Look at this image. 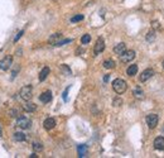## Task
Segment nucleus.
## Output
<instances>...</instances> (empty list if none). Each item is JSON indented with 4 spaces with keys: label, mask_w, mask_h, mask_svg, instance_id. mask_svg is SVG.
<instances>
[{
    "label": "nucleus",
    "mask_w": 164,
    "mask_h": 158,
    "mask_svg": "<svg viewBox=\"0 0 164 158\" xmlns=\"http://www.w3.org/2000/svg\"><path fill=\"white\" fill-rule=\"evenodd\" d=\"M112 89H114V91L116 94H124L126 91V89H128V85H126V82L123 80V79H116L112 81Z\"/></svg>",
    "instance_id": "nucleus-1"
},
{
    "label": "nucleus",
    "mask_w": 164,
    "mask_h": 158,
    "mask_svg": "<svg viewBox=\"0 0 164 158\" xmlns=\"http://www.w3.org/2000/svg\"><path fill=\"white\" fill-rule=\"evenodd\" d=\"M20 98L23 100H25V101H29V100L32 99L33 96V86L32 85H25V86H23V87L20 89Z\"/></svg>",
    "instance_id": "nucleus-2"
},
{
    "label": "nucleus",
    "mask_w": 164,
    "mask_h": 158,
    "mask_svg": "<svg viewBox=\"0 0 164 158\" xmlns=\"http://www.w3.org/2000/svg\"><path fill=\"white\" fill-rule=\"evenodd\" d=\"M17 125L22 129H29L32 127V120L27 116H19L17 122Z\"/></svg>",
    "instance_id": "nucleus-3"
},
{
    "label": "nucleus",
    "mask_w": 164,
    "mask_h": 158,
    "mask_svg": "<svg viewBox=\"0 0 164 158\" xmlns=\"http://www.w3.org/2000/svg\"><path fill=\"white\" fill-rule=\"evenodd\" d=\"M13 65V57L12 56H5L4 58L0 61V70L1 71H8Z\"/></svg>",
    "instance_id": "nucleus-4"
},
{
    "label": "nucleus",
    "mask_w": 164,
    "mask_h": 158,
    "mask_svg": "<svg viewBox=\"0 0 164 158\" xmlns=\"http://www.w3.org/2000/svg\"><path fill=\"white\" fill-rule=\"evenodd\" d=\"M158 122H159V116L157 115V114H149V115L147 116V124L150 129L155 128L158 125Z\"/></svg>",
    "instance_id": "nucleus-5"
},
{
    "label": "nucleus",
    "mask_w": 164,
    "mask_h": 158,
    "mask_svg": "<svg viewBox=\"0 0 164 158\" xmlns=\"http://www.w3.org/2000/svg\"><path fill=\"white\" fill-rule=\"evenodd\" d=\"M135 58V52L134 51H125L123 55H120V61L123 63H128V62L133 61Z\"/></svg>",
    "instance_id": "nucleus-6"
},
{
    "label": "nucleus",
    "mask_w": 164,
    "mask_h": 158,
    "mask_svg": "<svg viewBox=\"0 0 164 158\" xmlns=\"http://www.w3.org/2000/svg\"><path fill=\"white\" fill-rule=\"evenodd\" d=\"M105 50V41L104 38H98L96 41V44H95V48H93V53L95 55H100L101 52H104Z\"/></svg>",
    "instance_id": "nucleus-7"
},
{
    "label": "nucleus",
    "mask_w": 164,
    "mask_h": 158,
    "mask_svg": "<svg viewBox=\"0 0 164 158\" xmlns=\"http://www.w3.org/2000/svg\"><path fill=\"white\" fill-rule=\"evenodd\" d=\"M154 76V71L152 68H148L142 72V75H140V82H145V81H148L149 79H152Z\"/></svg>",
    "instance_id": "nucleus-8"
},
{
    "label": "nucleus",
    "mask_w": 164,
    "mask_h": 158,
    "mask_svg": "<svg viewBox=\"0 0 164 158\" xmlns=\"http://www.w3.org/2000/svg\"><path fill=\"white\" fill-rule=\"evenodd\" d=\"M154 148L158 151H163L164 149V138L163 137H157L155 139H154Z\"/></svg>",
    "instance_id": "nucleus-9"
},
{
    "label": "nucleus",
    "mask_w": 164,
    "mask_h": 158,
    "mask_svg": "<svg viewBox=\"0 0 164 158\" xmlns=\"http://www.w3.org/2000/svg\"><path fill=\"white\" fill-rule=\"evenodd\" d=\"M43 127H44V129H47V130L53 129L56 127V119L54 118H47L43 123Z\"/></svg>",
    "instance_id": "nucleus-10"
},
{
    "label": "nucleus",
    "mask_w": 164,
    "mask_h": 158,
    "mask_svg": "<svg viewBox=\"0 0 164 158\" xmlns=\"http://www.w3.org/2000/svg\"><path fill=\"white\" fill-rule=\"evenodd\" d=\"M39 100L42 103H44V104L49 103L51 100H52V92H51V91H44L42 95H39Z\"/></svg>",
    "instance_id": "nucleus-11"
},
{
    "label": "nucleus",
    "mask_w": 164,
    "mask_h": 158,
    "mask_svg": "<svg viewBox=\"0 0 164 158\" xmlns=\"http://www.w3.org/2000/svg\"><path fill=\"white\" fill-rule=\"evenodd\" d=\"M125 51H126V44H125V43H123V42L119 43V44H116L114 47V52H115L116 55H119V56L123 55Z\"/></svg>",
    "instance_id": "nucleus-12"
},
{
    "label": "nucleus",
    "mask_w": 164,
    "mask_h": 158,
    "mask_svg": "<svg viewBox=\"0 0 164 158\" xmlns=\"http://www.w3.org/2000/svg\"><path fill=\"white\" fill-rule=\"evenodd\" d=\"M14 141L15 142H24V141H27V135L22 132H17V133H14Z\"/></svg>",
    "instance_id": "nucleus-13"
},
{
    "label": "nucleus",
    "mask_w": 164,
    "mask_h": 158,
    "mask_svg": "<svg viewBox=\"0 0 164 158\" xmlns=\"http://www.w3.org/2000/svg\"><path fill=\"white\" fill-rule=\"evenodd\" d=\"M59 39H62V34H61V33H54V34H52L49 37V43L54 46Z\"/></svg>",
    "instance_id": "nucleus-14"
},
{
    "label": "nucleus",
    "mask_w": 164,
    "mask_h": 158,
    "mask_svg": "<svg viewBox=\"0 0 164 158\" xmlns=\"http://www.w3.org/2000/svg\"><path fill=\"white\" fill-rule=\"evenodd\" d=\"M23 108H24L25 111H28V113H33V111H35V110H37V105H35V104H33V103H29V101H28V103H25V105H24Z\"/></svg>",
    "instance_id": "nucleus-15"
},
{
    "label": "nucleus",
    "mask_w": 164,
    "mask_h": 158,
    "mask_svg": "<svg viewBox=\"0 0 164 158\" xmlns=\"http://www.w3.org/2000/svg\"><path fill=\"white\" fill-rule=\"evenodd\" d=\"M77 152H78V157H86L87 153V146L86 144H81L77 147Z\"/></svg>",
    "instance_id": "nucleus-16"
},
{
    "label": "nucleus",
    "mask_w": 164,
    "mask_h": 158,
    "mask_svg": "<svg viewBox=\"0 0 164 158\" xmlns=\"http://www.w3.org/2000/svg\"><path fill=\"white\" fill-rule=\"evenodd\" d=\"M138 72V66L137 65H130L128 67V70H126V74H128L129 76H135Z\"/></svg>",
    "instance_id": "nucleus-17"
},
{
    "label": "nucleus",
    "mask_w": 164,
    "mask_h": 158,
    "mask_svg": "<svg viewBox=\"0 0 164 158\" xmlns=\"http://www.w3.org/2000/svg\"><path fill=\"white\" fill-rule=\"evenodd\" d=\"M48 75H49V67H44L39 74V81H44L47 77H48Z\"/></svg>",
    "instance_id": "nucleus-18"
},
{
    "label": "nucleus",
    "mask_w": 164,
    "mask_h": 158,
    "mask_svg": "<svg viewBox=\"0 0 164 158\" xmlns=\"http://www.w3.org/2000/svg\"><path fill=\"white\" fill-rule=\"evenodd\" d=\"M134 96L137 99H143L144 98V91L140 87H137L134 90Z\"/></svg>",
    "instance_id": "nucleus-19"
},
{
    "label": "nucleus",
    "mask_w": 164,
    "mask_h": 158,
    "mask_svg": "<svg viewBox=\"0 0 164 158\" xmlns=\"http://www.w3.org/2000/svg\"><path fill=\"white\" fill-rule=\"evenodd\" d=\"M33 149H34V152H42L43 151V144H42L40 142H34L33 143Z\"/></svg>",
    "instance_id": "nucleus-20"
},
{
    "label": "nucleus",
    "mask_w": 164,
    "mask_h": 158,
    "mask_svg": "<svg viewBox=\"0 0 164 158\" xmlns=\"http://www.w3.org/2000/svg\"><path fill=\"white\" fill-rule=\"evenodd\" d=\"M104 67H105V68H107V70L114 68V67H115V62L112 61V60H106L104 62Z\"/></svg>",
    "instance_id": "nucleus-21"
},
{
    "label": "nucleus",
    "mask_w": 164,
    "mask_h": 158,
    "mask_svg": "<svg viewBox=\"0 0 164 158\" xmlns=\"http://www.w3.org/2000/svg\"><path fill=\"white\" fill-rule=\"evenodd\" d=\"M154 39H155V32H154V31L148 32V34H147V41H148V42H153Z\"/></svg>",
    "instance_id": "nucleus-22"
},
{
    "label": "nucleus",
    "mask_w": 164,
    "mask_h": 158,
    "mask_svg": "<svg viewBox=\"0 0 164 158\" xmlns=\"http://www.w3.org/2000/svg\"><path fill=\"white\" fill-rule=\"evenodd\" d=\"M90 41H91V36L90 34H85V36H82V38H81V43H82V44H88Z\"/></svg>",
    "instance_id": "nucleus-23"
},
{
    "label": "nucleus",
    "mask_w": 164,
    "mask_h": 158,
    "mask_svg": "<svg viewBox=\"0 0 164 158\" xmlns=\"http://www.w3.org/2000/svg\"><path fill=\"white\" fill-rule=\"evenodd\" d=\"M81 20H83V15H82V14H78V15H74V17L71 18L72 23H77V22H81Z\"/></svg>",
    "instance_id": "nucleus-24"
},
{
    "label": "nucleus",
    "mask_w": 164,
    "mask_h": 158,
    "mask_svg": "<svg viewBox=\"0 0 164 158\" xmlns=\"http://www.w3.org/2000/svg\"><path fill=\"white\" fill-rule=\"evenodd\" d=\"M71 42H72V39H69V38H68V39H59L54 46L59 47V46H63V44H66V43H71Z\"/></svg>",
    "instance_id": "nucleus-25"
},
{
    "label": "nucleus",
    "mask_w": 164,
    "mask_h": 158,
    "mask_svg": "<svg viewBox=\"0 0 164 158\" xmlns=\"http://www.w3.org/2000/svg\"><path fill=\"white\" fill-rule=\"evenodd\" d=\"M23 34H24V29H22V31H20V32H19V33H18V34L15 36V38H14V43L19 41L20 38H22V36H23Z\"/></svg>",
    "instance_id": "nucleus-26"
},
{
    "label": "nucleus",
    "mask_w": 164,
    "mask_h": 158,
    "mask_svg": "<svg viewBox=\"0 0 164 158\" xmlns=\"http://www.w3.org/2000/svg\"><path fill=\"white\" fill-rule=\"evenodd\" d=\"M121 104H123V100H121L120 98H116L114 100V103H112V105H114V106H120Z\"/></svg>",
    "instance_id": "nucleus-27"
},
{
    "label": "nucleus",
    "mask_w": 164,
    "mask_h": 158,
    "mask_svg": "<svg viewBox=\"0 0 164 158\" xmlns=\"http://www.w3.org/2000/svg\"><path fill=\"white\" fill-rule=\"evenodd\" d=\"M61 68H62V71H63L64 74H67V75H71V70H69V68H68V67L66 66V65H62V66H61Z\"/></svg>",
    "instance_id": "nucleus-28"
},
{
    "label": "nucleus",
    "mask_w": 164,
    "mask_h": 158,
    "mask_svg": "<svg viewBox=\"0 0 164 158\" xmlns=\"http://www.w3.org/2000/svg\"><path fill=\"white\" fill-rule=\"evenodd\" d=\"M19 71H20V66H17V70H14L13 72H12V77H13V79L15 77V76L18 75V72H19Z\"/></svg>",
    "instance_id": "nucleus-29"
},
{
    "label": "nucleus",
    "mask_w": 164,
    "mask_h": 158,
    "mask_svg": "<svg viewBox=\"0 0 164 158\" xmlns=\"http://www.w3.org/2000/svg\"><path fill=\"white\" fill-rule=\"evenodd\" d=\"M153 28H154V29H159V28H160V24H159V22L154 20V22H153Z\"/></svg>",
    "instance_id": "nucleus-30"
},
{
    "label": "nucleus",
    "mask_w": 164,
    "mask_h": 158,
    "mask_svg": "<svg viewBox=\"0 0 164 158\" xmlns=\"http://www.w3.org/2000/svg\"><path fill=\"white\" fill-rule=\"evenodd\" d=\"M68 90H69V87H67L64 90V92H63V100L64 101H67V94H68Z\"/></svg>",
    "instance_id": "nucleus-31"
},
{
    "label": "nucleus",
    "mask_w": 164,
    "mask_h": 158,
    "mask_svg": "<svg viewBox=\"0 0 164 158\" xmlns=\"http://www.w3.org/2000/svg\"><path fill=\"white\" fill-rule=\"evenodd\" d=\"M109 79H110V76H109V75H106L105 77H104V81H105V82H107V81H109Z\"/></svg>",
    "instance_id": "nucleus-32"
},
{
    "label": "nucleus",
    "mask_w": 164,
    "mask_h": 158,
    "mask_svg": "<svg viewBox=\"0 0 164 158\" xmlns=\"http://www.w3.org/2000/svg\"><path fill=\"white\" fill-rule=\"evenodd\" d=\"M37 157H38V156H37V154H35V153H33V154L30 156V158H37Z\"/></svg>",
    "instance_id": "nucleus-33"
},
{
    "label": "nucleus",
    "mask_w": 164,
    "mask_h": 158,
    "mask_svg": "<svg viewBox=\"0 0 164 158\" xmlns=\"http://www.w3.org/2000/svg\"><path fill=\"white\" fill-rule=\"evenodd\" d=\"M1 135H3V130H1V127H0V138H1Z\"/></svg>",
    "instance_id": "nucleus-34"
},
{
    "label": "nucleus",
    "mask_w": 164,
    "mask_h": 158,
    "mask_svg": "<svg viewBox=\"0 0 164 158\" xmlns=\"http://www.w3.org/2000/svg\"><path fill=\"white\" fill-rule=\"evenodd\" d=\"M163 68H164V61H163Z\"/></svg>",
    "instance_id": "nucleus-35"
}]
</instances>
